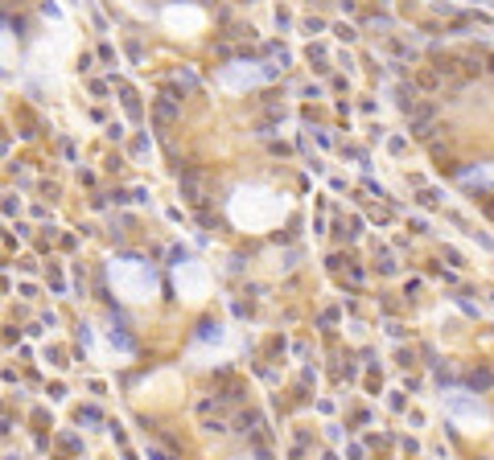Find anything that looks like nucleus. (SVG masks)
Returning <instances> with one entry per match:
<instances>
[{"mask_svg":"<svg viewBox=\"0 0 494 460\" xmlns=\"http://www.w3.org/2000/svg\"><path fill=\"white\" fill-rule=\"evenodd\" d=\"M478 460H482V456H478Z\"/></svg>","mask_w":494,"mask_h":460,"instance_id":"obj_1","label":"nucleus"}]
</instances>
